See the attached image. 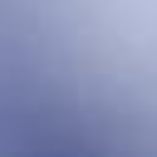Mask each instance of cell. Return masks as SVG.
<instances>
[{
	"mask_svg": "<svg viewBox=\"0 0 157 157\" xmlns=\"http://www.w3.org/2000/svg\"><path fill=\"white\" fill-rule=\"evenodd\" d=\"M39 64H44V59H39ZM44 69H49V64H44ZM49 74H54V69H49ZM54 78H59V74H54ZM59 83H64V78H59ZM64 88H69V83H64ZM69 93H74V88H69ZM74 98H78V93H74ZM78 103H83V98H78ZM83 108H88V103H83ZM88 113H93V108H88ZM93 118H98V113H93ZM98 123H103V118H98ZM103 128H108V123H103ZM108 132H113V128H108ZM113 137H118V132H113ZM118 142H123V137H118ZM123 147H128V142H123ZM128 152H132V147H128ZM132 157H137V152H132Z\"/></svg>",
	"mask_w": 157,
	"mask_h": 157,
	"instance_id": "6da1fadb",
	"label": "cell"
}]
</instances>
